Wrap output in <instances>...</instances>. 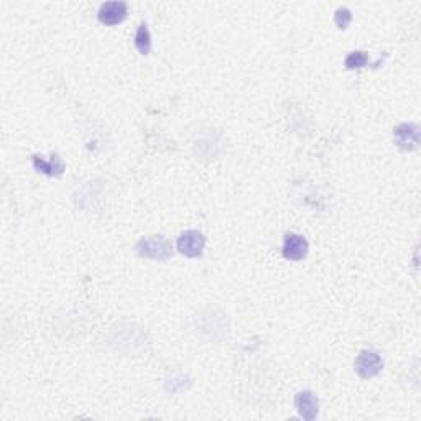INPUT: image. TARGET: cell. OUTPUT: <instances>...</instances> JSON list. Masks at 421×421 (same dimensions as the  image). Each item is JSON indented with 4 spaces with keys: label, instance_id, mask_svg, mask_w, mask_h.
I'll use <instances>...</instances> for the list:
<instances>
[{
    "label": "cell",
    "instance_id": "obj_1",
    "mask_svg": "<svg viewBox=\"0 0 421 421\" xmlns=\"http://www.w3.org/2000/svg\"><path fill=\"white\" fill-rule=\"evenodd\" d=\"M138 255L155 261H166L173 255V247L163 235H149L137 242Z\"/></svg>",
    "mask_w": 421,
    "mask_h": 421
},
{
    "label": "cell",
    "instance_id": "obj_2",
    "mask_svg": "<svg viewBox=\"0 0 421 421\" xmlns=\"http://www.w3.org/2000/svg\"><path fill=\"white\" fill-rule=\"evenodd\" d=\"M354 369L357 372L359 377L372 379L375 377V375H379L380 370L383 369V361L374 350H363V353L359 354L357 359H355Z\"/></svg>",
    "mask_w": 421,
    "mask_h": 421
},
{
    "label": "cell",
    "instance_id": "obj_3",
    "mask_svg": "<svg viewBox=\"0 0 421 421\" xmlns=\"http://www.w3.org/2000/svg\"><path fill=\"white\" fill-rule=\"evenodd\" d=\"M178 251L183 255L190 257V259H196L204 251L206 245V237H204L199 231H186L179 235L178 239Z\"/></svg>",
    "mask_w": 421,
    "mask_h": 421
},
{
    "label": "cell",
    "instance_id": "obj_4",
    "mask_svg": "<svg viewBox=\"0 0 421 421\" xmlns=\"http://www.w3.org/2000/svg\"><path fill=\"white\" fill-rule=\"evenodd\" d=\"M395 145L402 150H415L420 145V129L415 124H400L394 130Z\"/></svg>",
    "mask_w": 421,
    "mask_h": 421
},
{
    "label": "cell",
    "instance_id": "obj_5",
    "mask_svg": "<svg viewBox=\"0 0 421 421\" xmlns=\"http://www.w3.org/2000/svg\"><path fill=\"white\" fill-rule=\"evenodd\" d=\"M127 17V3L124 2H105L102 3L99 12H97V18L101 23L107 27L118 25L124 22Z\"/></svg>",
    "mask_w": 421,
    "mask_h": 421
},
{
    "label": "cell",
    "instance_id": "obj_6",
    "mask_svg": "<svg viewBox=\"0 0 421 421\" xmlns=\"http://www.w3.org/2000/svg\"><path fill=\"white\" fill-rule=\"evenodd\" d=\"M295 407L298 410V415L306 421L316 420L318 411H320V402H318L316 395L309 390L300 392L295 396Z\"/></svg>",
    "mask_w": 421,
    "mask_h": 421
},
{
    "label": "cell",
    "instance_id": "obj_7",
    "mask_svg": "<svg viewBox=\"0 0 421 421\" xmlns=\"http://www.w3.org/2000/svg\"><path fill=\"white\" fill-rule=\"evenodd\" d=\"M308 253V240L300 234H287L283 240V255L287 260L300 261Z\"/></svg>",
    "mask_w": 421,
    "mask_h": 421
},
{
    "label": "cell",
    "instance_id": "obj_8",
    "mask_svg": "<svg viewBox=\"0 0 421 421\" xmlns=\"http://www.w3.org/2000/svg\"><path fill=\"white\" fill-rule=\"evenodd\" d=\"M34 168L38 171V173L47 175V177H60L64 171V163L58 155H51L50 160L44 158L43 155H35Z\"/></svg>",
    "mask_w": 421,
    "mask_h": 421
},
{
    "label": "cell",
    "instance_id": "obj_9",
    "mask_svg": "<svg viewBox=\"0 0 421 421\" xmlns=\"http://www.w3.org/2000/svg\"><path fill=\"white\" fill-rule=\"evenodd\" d=\"M135 48H137L140 55H149L152 50V38H150V31L146 23H140L135 34Z\"/></svg>",
    "mask_w": 421,
    "mask_h": 421
},
{
    "label": "cell",
    "instance_id": "obj_10",
    "mask_svg": "<svg viewBox=\"0 0 421 421\" xmlns=\"http://www.w3.org/2000/svg\"><path fill=\"white\" fill-rule=\"evenodd\" d=\"M344 63L347 69H359L367 66V63H369V56H367L366 51H353L350 55H347Z\"/></svg>",
    "mask_w": 421,
    "mask_h": 421
},
{
    "label": "cell",
    "instance_id": "obj_11",
    "mask_svg": "<svg viewBox=\"0 0 421 421\" xmlns=\"http://www.w3.org/2000/svg\"><path fill=\"white\" fill-rule=\"evenodd\" d=\"M334 22H336V25L341 28V30H344V28L349 27L350 22H353V14H350V10L346 9V7H341V9L336 10Z\"/></svg>",
    "mask_w": 421,
    "mask_h": 421
}]
</instances>
